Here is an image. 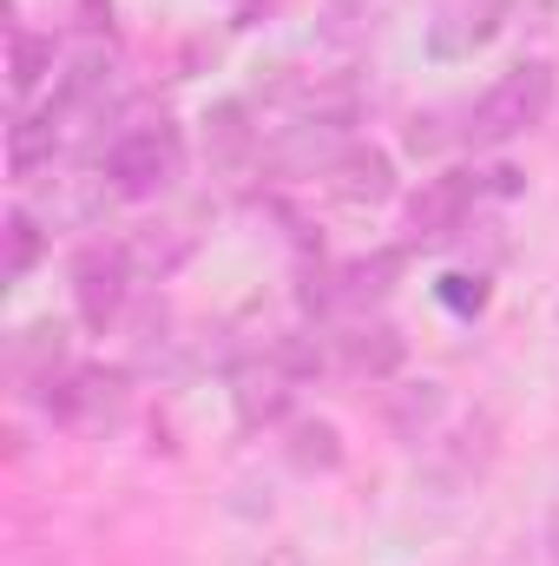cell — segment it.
Segmentation results:
<instances>
[{"instance_id": "cell-1", "label": "cell", "mask_w": 559, "mask_h": 566, "mask_svg": "<svg viewBox=\"0 0 559 566\" xmlns=\"http://www.w3.org/2000/svg\"><path fill=\"white\" fill-rule=\"evenodd\" d=\"M553 99H559L553 60H514V66L461 113V133H454V139L467 145V151H500V145L527 139L534 126H547Z\"/></svg>"}, {"instance_id": "cell-2", "label": "cell", "mask_w": 559, "mask_h": 566, "mask_svg": "<svg viewBox=\"0 0 559 566\" xmlns=\"http://www.w3.org/2000/svg\"><path fill=\"white\" fill-rule=\"evenodd\" d=\"M520 191V171H441V178H428L415 198H409V218H402V231H409V244L402 251H421V244H454L474 218H481V205L487 198H514Z\"/></svg>"}, {"instance_id": "cell-3", "label": "cell", "mask_w": 559, "mask_h": 566, "mask_svg": "<svg viewBox=\"0 0 559 566\" xmlns=\"http://www.w3.org/2000/svg\"><path fill=\"white\" fill-rule=\"evenodd\" d=\"M106 191L113 198H158L178 185L184 171V133L171 119H145V126H126L119 139L106 145Z\"/></svg>"}, {"instance_id": "cell-4", "label": "cell", "mask_w": 559, "mask_h": 566, "mask_svg": "<svg viewBox=\"0 0 559 566\" xmlns=\"http://www.w3.org/2000/svg\"><path fill=\"white\" fill-rule=\"evenodd\" d=\"M133 277H139V258H133V244H86L80 258H73V310H80V323L86 329H113L119 323V310H126V296H133Z\"/></svg>"}, {"instance_id": "cell-5", "label": "cell", "mask_w": 559, "mask_h": 566, "mask_svg": "<svg viewBox=\"0 0 559 566\" xmlns=\"http://www.w3.org/2000/svg\"><path fill=\"white\" fill-rule=\"evenodd\" d=\"M126 402V382L113 369H93V363H66L53 382H46V416L66 428H99L119 416Z\"/></svg>"}, {"instance_id": "cell-6", "label": "cell", "mask_w": 559, "mask_h": 566, "mask_svg": "<svg viewBox=\"0 0 559 566\" xmlns=\"http://www.w3.org/2000/svg\"><path fill=\"white\" fill-rule=\"evenodd\" d=\"M309 369V356H296V343H271L264 356H251L231 382H238V416L257 428V422H277L296 396V376Z\"/></svg>"}, {"instance_id": "cell-7", "label": "cell", "mask_w": 559, "mask_h": 566, "mask_svg": "<svg viewBox=\"0 0 559 566\" xmlns=\"http://www.w3.org/2000/svg\"><path fill=\"white\" fill-rule=\"evenodd\" d=\"M323 191H329L336 205L376 211V205L395 198V158H389L382 145H349V151H336V165L323 171Z\"/></svg>"}, {"instance_id": "cell-8", "label": "cell", "mask_w": 559, "mask_h": 566, "mask_svg": "<svg viewBox=\"0 0 559 566\" xmlns=\"http://www.w3.org/2000/svg\"><path fill=\"white\" fill-rule=\"evenodd\" d=\"M500 27H507V0H454V7H441V20L428 27V53H434V60H461V53L487 46Z\"/></svg>"}, {"instance_id": "cell-9", "label": "cell", "mask_w": 559, "mask_h": 566, "mask_svg": "<svg viewBox=\"0 0 559 566\" xmlns=\"http://www.w3.org/2000/svg\"><path fill=\"white\" fill-rule=\"evenodd\" d=\"M257 151H264V139H257L244 99H218L204 113V158H211V171H244Z\"/></svg>"}, {"instance_id": "cell-10", "label": "cell", "mask_w": 559, "mask_h": 566, "mask_svg": "<svg viewBox=\"0 0 559 566\" xmlns=\"http://www.w3.org/2000/svg\"><path fill=\"white\" fill-rule=\"evenodd\" d=\"M60 369H66V329H60V323H27V329L13 336V376H20L27 389H46Z\"/></svg>"}, {"instance_id": "cell-11", "label": "cell", "mask_w": 559, "mask_h": 566, "mask_svg": "<svg viewBox=\"0 0 559 566\" xmlns=\"http://www.w3.org/2000/svg\"><path fill=\"white\" fill-rule=\"evenodd\" d=\"M395 271H402V251H376V258L342 264V271H336V303H349V310L382 303V296H389V283H395Z\"/></svg>"}, {"instance_id": "cell-12", "label": "cell", "mask_w": 559, "mask_h": 566, "mask_svg": "<svg viewBox=\"0 0 559 566\" xmlns=\"http://www.w3.org/2000/svg\"><path fill=\"white\" fill-rule=\"evenodd\" d=\"M7 46H13V99L27 106L33 86L53 73V33H33V27H7Z\"/></svg>"}, {"instance_id": "cell-13", "label": "cell", "mask_w": 559, "mask_h": 566, "mask_svg": "<svg viewBox=\"0 0 559 566\" xmlns=\"http://www.w3.org/2000/svg\"><path fill=\"white\" fill-rule=\"evenodd\" d=\"M342 363H349V369H369V376H389V369L402 363V336H395L389 323H356V329L342 336Z\"/></svg>"}, {"instance_id": "cell-14", "label": "cell", "mask_w": 559, "mask_h": 566, "mask_svg": "<svg viewBox=\"0 0 559 566\" xmlns=\"http://www.w3.org/2000/svg\"><path fill=\"white\" fill-rule=\"evenodd\" d=\"M441 382H402L395 396H389V422L402 428V441H421V428L441 416Z\"/></svg>"}, {"instance_id": "cell-15", "label": "cell", "mask_w": 559, "mask_h": 566, "mask_svg": "<svg viewBox=\"0 0 559 566\" xmlns=\"http://www.w3.org/2000/svg\"><path fill=\"white\" fill-rule=\"evenodd\" d=\"M289 461H296L303 474H329V468L342 461V434L329 422H296L289 428Z\"/></svg>"}, {"instance_id": "cell-16", "label": "cell", "mask_w": 559, "mask_h": 566, "mask_svg": "<svg viewBox=\"0 0 559 566\" xmlns=\"http://www.w3.org/2000/svg\"><path fill=\"white\" fill-rule=\"evenodd\" d=\"M7 244H13V258H7V277L27 283V271L40 264V224H33V211H27V205H13V211H7Z\"/></svg>"}, {"instance_id": "cell-17", "label": "cell", "mask_w": 559, "mask_h": 566, "mask_svg": "<svg viewBox=\"0 0 559 566\" xmlns=\"http://www.w3.org/2000/svg\"><path fill=\"white\" fill-rule=\"evenodd\" d=\"M441 303H447V310H461V316H467V310H481V303H487V277H467V271L441 277Z\"/></svg>"}, {"instance_id": "cell-18", "label": "cell", "mask_w": 559, "mask_h": 566, "mask_svg": "<svg viewBox=\"0 0 559 566\" xmlns=\"http://www.w3.org/2000/svg\"><path fill=\"white\" fill-rule=\"evenodd\" d=\"M547 560L559 566V507H553V514H547Z\"/></svg>"}]
</instances>
